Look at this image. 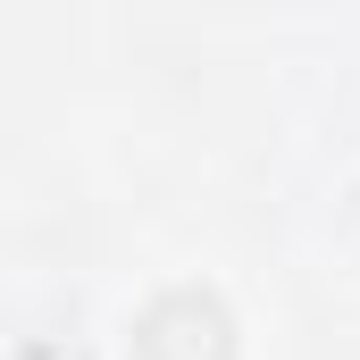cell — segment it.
<instances>
[{
	"mask_svg": "<svg viewBox=\"0 0 360 360\" xmlns=\"http://www.w3.org/2000/svg\"><path fill=\"white\" fill-rule=\"evenodd\" d=\"M126 360H235V310L218 285H160L126 319Z\"/></svg>",
	"mask_w": 360,
	"mask_h": 360,
	"instance_id": "1",
	"label": "cell"
}]
</instances>
